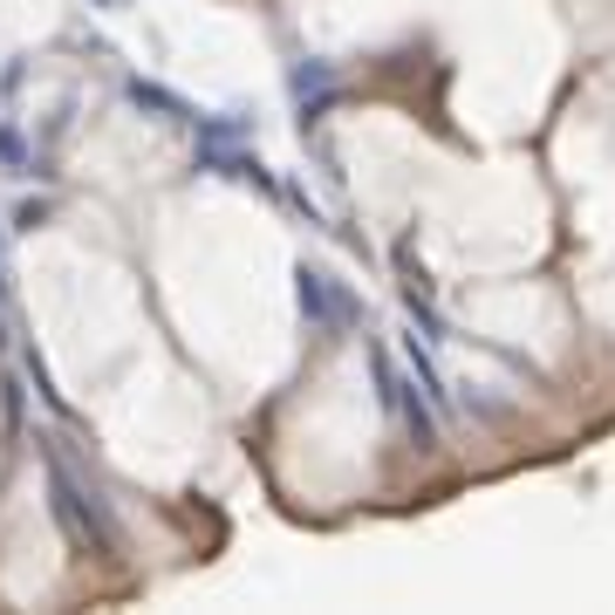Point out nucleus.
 Wrapping results in <instances>:
<instances>
[{"label": "nucleus", "instance_id": "1", "mask_svg": "<svg viewBox=\"0 0 615 615\" xmlns=\"http://www.w3.org/2000/svg\"><path fill=\"white\" fill-rule=\"evenodd\" d=\"M48 485H56V512H62V527L75 533V541H89V547L110 554V547H117V527L102 520V506H89L83 493H75V479H69L62 458H48Z\"/></svg>", "mask_w": 615, "mask_h": 615}, {"label": "nucleus", "instance_id": "2", "mask_svg": "<svg viewBox=\"0 0 615 615\" xmlns=\"http://www.w3.org/2000/svg\"><path fill=\"white\" fill-rule=\"evenodd\" d=\"M301 315L315 322L322 336H342V328H355L363 308H355V294H342L328 274H301Z\"/></svg>", "mask_w": 615, "mask_h": 615}, {"label": "nucleus", "instance_id": "3", "mask_svg": "<svg viewBox=\"0 0 615 615\" xmlns=\"http://www.w3.org/2000/svg\"><path fill=\"white\" fill-rule=\"evenodd\" d=\"M0 158H8V165H21V171H28V150H21V137H14V131H0Z\"/></svg>", "mask_w": 615, "mask_h": 615}]
</instances>
